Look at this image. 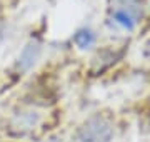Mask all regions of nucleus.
Segmentation results:
<instances>
[{"label": "nucleus", "instance_id": "nucleus-3", "mask_svg": "<svg viewBox=\"0 0 150 142\" xmlns=\"http://www.w3.org/2000/svg\"><path fill=\"white\" fill-rule=\"evenodd\" d=\"M40 120L42 117L35 110H20L12 115V119L8 120V131L13 136H27L37 129Z\"/></svg>", "mask_w": 150, "mask_h": 142}, {"label": "nucleus", "instance_id": "nucleus-4", "mask_svg": "<svg viewBox=\"0 0 150 142\" xmlns=\"http://www.w3.org/2000/svg\"><path fill=\"white\" fill-rule=\"evenodd\" d=\"M40 54H42V44L38 40H30L18 55L15 69L18 72H28L40 59Z\"/></svg>", "mask_w": 150, "mask_h": 142}, {"label": "nucleus", "instance_id": "nucleus-7", "mask_svg": "<svg viewBox=\"0 0 150 142\" xmlns=\"http://www.w3.org/2000/svg\"><path fill=\"white\" fill-rule=\"evenodd\" d=\"M47 142H64V141H62L60 137H52V139H50V141H47Z\"/></svg>", "mask_w": 150, "mask_h": 142}, {"label": "nucleus", "instance_id": "nucleus-5", "mask_svg": "<svg viewBox=\"0 0 150 142\" xmlns=\"http://www.w3.org/2000/svg\"><path fill=\"white\" fill-rule=\"evenodd\" d=\"M74 42L79 49L85 50V49H90L92 45H95L97 35H95L93 30H90V28H80V30H77V33L74 35Z\"/></svg>", "mask_w": 150, "mask_h": 142}, {"label": "nucleus", "instance_id": "nucleus-1", "mask_svg": "<svg viewBox=\"0 0 150 142\" xmlns=\"http://www.w3.org/2000/svg\"><path fill=\"white\" fill-rule=\"evenodd\" d=\"M142 18V5L139 0H113L108 9L107 25L113 30L130 32Z\"/></svg>", "mask_w": 150, "mask_h": 142}, {"label": "nucleus", "instance_id": "nucleus-6", "mask_svg": "<svg viewBox=\"0 0 150 142\" xmlns=\"http://www.w3.org/2000/svg\"><path fill=\"white\" fill-rule=\"evenodd\" d=\"M142 54H144V57H145L147 60H150V38L147 40V42H145V45H144V52H142Z\"/></svg>", "mask_w": 150, "mask_h": 142}, {"label": "nucleus", "instance_id": "nucleus-2", "mask_svg": "<svg viewBox=\"0 0 150 142\" xmlns=\"http://www.w3.org/2000/svg\"><path fill=\"white\" fill-rule=\"evenodd\" d=\"M115 136L112 120L102 114H95L82 124L74 136V142H112Z\"/></svg>", "mask_w": 150, "mask_h": 142}]
</instances>
